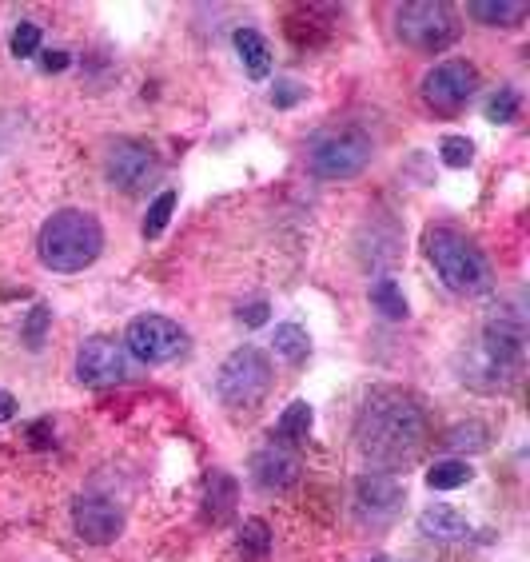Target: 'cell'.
<instances>
[{
    "mask_svg": "<svg viewBox=\"0 0 530 562\" xmlns=\"http://www.w3.org/2000/svg\"><path fill=\"white\" fill-rule=\"evenodd\" d=\"M427 411L403 387H375L355 419V447L359 455L379 467L383 475L407 467L427 447Z\"/></svg>",
    "mask_w": 530,
    "mask_h": 562,
    "instance_id": "6da1fadb",
    "label": "cell"
},
{
    "mask_svg": "<svg viewBox=\"0 0 530 562\" xmlns=\"http://www.w3.org/2000/svg\"><path fill=\"white\" fill-rule=\"evenodd\" d=\"M100 248H104V228L84 208L56 212L52 220H44L40 240H36L40 264L52 268V272H64V276L68 272H84L88 264H96Z\"/></svg>",
    "mask_w": 530,
    "mask_h": 562,
    "instance_id": "7a4b0ae2",
    "label": "cell"
},
{
    "mask_svg": "<svg viewBox=\"0 0 530 562\" xmlns=\"http://www.w3.org/2000/svg\"><path fill=\"white\" fill-rule=\"evenodd\" d=\"M427 256L439 272V280L459 295H479L491 287V264L487 256L455 228H431L427 232Z\"/></svg>",
    "mask_w": 530,
    "mask_h": 562,
    "instance_id": "3957f363",
    "label": "cell"
},
{
    "mask_svg": "<svg viewBox=\"0 0 530 562\" xmlns=\"http://www.w3.org/2000/svg\"><path fill=\"white\" fill-rule=\"evenodd\" d=\"M275 383V371H271V359L267 351L244 343L236 347L224 363H220V375H216V395L228 411H256L267 399Z\"/></svg>",
    "mask_w": 530,
    "mask_h": 562,
    "instance_id": "277c9868",
    "label": "cell"
},
{
    "mask_svg": "<svg viewBox=\"0 0 530 562\" xmlns=\"http://www.w3.org/2000/svg\"><path fill=\"white\" fill-rule=\"evenodd\" d=\"M371 136L359 128H327L307 144V168L319 180H351L371 164Z\"/></svg>",
    "mask_w": 530,
    "mask_h": 562,
    "instance_id": "5b68a950",
    "label": "cell"
},
{
    "mask_svg": "<svg viewBox=\"0 0 530 562\" xmlns=\"http://www.w3.org/2000/svg\"><path fill=\"white\" fill-rule=\"evenodd\" d=\"M395 32L415 52H443V48H451L459 40L463 24L451 12V4H443V0H415V4H403L395 12Z\"/></svg>",
    "mask_w": 530,
    "mask_h": 562,
    "instance_id": "8992f818",
    "label": "cell"
},
{
    "mask_svg": "<svg viewBox=\"0 0 530 562\" xmlns=\"http://www.w3.org/2000/svg\"><path fill=\"white\" fill-rule=\"evenodd\" d=\"M519 363H523V323H495L479 339V347L471 355L475 371H467V375L483 387H503L519 375Z\"/></svg>",
    "mask_w": 530,
    "mask_h": 562,
    "instance_id": "52a82bcc",
    "label": "cell"
},
{
    "mask_svg": "<svg viewBox=\"0 0 530 562\" xmlns=\"http://www.w3.org/2000/svg\"><path fill=\"white\" fill-rule=\"evenodd\" d=\"M124 347L140 363H172L188 351V331L168 315H136L124 331Z\"/></svg>",
    "mask_w": 530,
    "mask_h": 562,
    "instance_id": "ba28073f",
    "label": "cell"
},
{
    "mask_svg": "<svg viewBox=\"0 0 530 562\" xmlns=\"http://www.w3.org/2000/svg\"><path fill=\"white\" fill-rule=\"evenodd\" d=\"M475 88H479L475 64H467V60H443V64H435L423 76V88L419 92H423V104L435 116H455V112L467 108V100L475 96Z\"/></svg>",
    "mask_w": 530,
    "mask_h": 562,
    "instance_id": "9c48e42d",
    "label": "cell"
},
{
    "mask_svg": "<svg viewBox=\"0 0 530 562\" xmlns=\"http://www.w3.org/2000/svg\"><path fill=\"white\" fill-rule=\"evenodd\" d=\"M128 375H132V359L120 339L92 335L76 351V379L84 387H112V383H124Z\"/></svg>",
    "mask_w": 530,
    "mask_h": 562,
    "instance_id": "30bf717a",
    "label": "cell"
},
{
    "mask_svg": "<svg viewBox=\"0 0 530 562\" xmlns=\"http://www.w3.org/2000/svg\"><path fill=\"white\" fill-rule=\"evenodd\" d=\"M104 172H108V184L120 188V192H144L156 172H160V160L148 144L140 140H116L104 156Z\"/></svg>",
    "mask_w": 530,
    "mask_h": 562,
    "instance_id": "8fae6325",
    "label": "cell"
},
{
    "mask_svg": "<svg viewBox=\"0 0 530 562\" xmlns=\"http://www.w3.org/2000/svg\"><path fill=\"white\" fill-rule=\"evenodd\" d=\"M403 511V483L395 475H363L355 483V515L359 523H371V527H387L395 523V515Z\"/></svg>",
    "mask_w": 530,
    "mask_h": 562,
    "instance_id": "7c38bea8",
    "label": "cell"
},
{
    "mask_svg": "<svg viewBox=\"0 0 530 562\" xmlns=\"http://www.w3.org/2000/svg\"><path fill=\"white\" fill-rule=\"evenodd\" d=\"M72 527H76V535H80L84 543H92V547H108V543L120 539V531H124V515H120L116 503L96 499V495H84V499L72 503Z\"/></svg>",
    "mask_w": 530,
    "mask_h": 562,
    "instance_id": "4fadbf2b",
    "label": "cell"
},
{
    "mask_svg": "<svg viewBox=\"0 0 530 562\" xmlns=\"http://www.w3.org/2000/svg\"><path fill=\"white\" fill-rule=\"evenodd\" d=\"M299 475H303V463H299V455L295 451H287V447H264L256 459H252V479H256V487H264V491H287L291 483H299Z\"/></svg>",
    "mask_w": 530,
    "mask_h": 562,
    "instance_id": "5bb4252c",
    "label": "cell"
},
{
    "mask_svg": "<svg viewBox=\"0 0 530 562\" xmlns=\"http://www.w3.org/2000/svg\"><path fill=\"white\" fill-rule=\"evenodd\" d=\"M419 531H423L427 539H439V543H459V539L471 535V523H467L455 507L435 503V507H427V511L419 515Z\"/></svg>",
    "mask_w": 530,
    "mask_h": 562,
    "instance_id": "9a60e30c",
    "label": "cell"
},
{
    "mask_svg": "<svg viewBox=\"0 0 530 562\" xmlns=\"http://www.w3.org/2000/svg\"><path fill=\"white\" fill-rule=\"evenodd\" d=\"M232 40H236V52H240L248 76H252V80H264L267 72H271V48H267L264 36H260L256 28H236Z\"/></svg>",
    "mask_w": 530,
    "mask_h": 562,
    "instance_id": "2e32d148",
    "label": "cell"
},
{
    "mask_svg": "<svg viewBox=\"0 0 530 562\" xmlns=\"http://www.w3.org/2000/svg\"><path fill=\"white\" fill-rule=\"evenodd\" d=\"M236 495H240L236 479L224 475V471H216V475L208 479V507H204V519H212V523H228V519L236 515Z\"/></svg>",
    "mask_w": 530,
    "mask_h": 562,
    "instance_id": "e0dca14e",
    "label": "cell"
},
{
    "mask_svg": "<svg viewBox=\"0 0 530 562\" xmlns=\"http://www.w3.org/2000/svg\"><path fill=\"white\" fill-rule=\"evenodd\" d=\"M471 16L483 24H519L527 16V4L523 0H475Z\"/></svg>",
    "mask_w": 530,
    "mask_h": 562,
    "instance_id": "ac0fdd59",
    "label": "cell"
},
{
    "mask_svg": "<svg viewBox=\"0 0 530 562\" xmlns=\"http://www.w3.org/2000/svg\"><path fill=\"white\" fill-rule=\"evenodd\" d=\"M471 475H475V467H467L463 459H443L427 471V487L431 491H455V487L471 483Z\"/></svg>",
    "mask_w": 530,
    "mask_h": 562,
    "instance_id": "d6986e66",
    "label": "cell"
},
{
    "mask_svg": "<svg viewBox=\"0 0 530 562\" xmlns=\"http://www.w3.org/2000/svg\"><path fill=\"white\" fill-rule=\"evenodd\" d=\"M371 303L387 315V319H407V299H403V287L391 280V276H383V280L371 283Z\"/></svg>",
    "mask_w": 530,
    "mask_h": 562,
    "instance_id": "ffe728a7",
    "label": "cell"
},
{
    "mask_svg": "<svg viewBox=\"0 0 530 562\" xmlns=\"http://www.w3.org/2000/svg\"><path fill=\"white\" fill-rule=\"evenodd\" d=\"M275 351H279L287 363H303L307 351H311V339H307V331H303L299 323H279V327H275Z\"/></svg>",
    "mask_w": 530,
    "mask_h": 562,
    "instance_id": "44dd1931",
    "label": "cell"
},
{
    "mask_svg": "<svg viewBox=\"0 0 530 562\" xmlns=\"http://www.w3.org/2000/svg\"><path fill=\"white\" fill-rule=\"evenodd\" d=\"M267 551H271V531H267V523L264 519H248V523L240 527V559L260 562V559H267Z\"/></svg>",
    "mask_w": 530,
    "mask_h": 562,
    "instance_id": "7402d4cb",
    "label": "cell"
},
{
    "mask_svg": "<svg viewBox=\"0 0 530 562\" xmlns=\"http://www.w3.org/2000/svg\"><path fill=\"white\" fill-rule=\"evenodd\" d=\"M311 423H315V411H311V403H303V399H295L283 415H279V435L287 439V443H299L307 431H311Z\"/></svg>",
    "mask_w": 530,
    "mask_h": 562,
    "instance_id": "603a6c76",
    "label": "cell"
},
{
    "mask_svg": "<svg viewBox=\"0 0 530 562\" xmlns=\"http://www.w3.org/2000/svg\"><path fill=\"white\" fill-rule=\"evenodd\" d=\"M172 212H176V192H160V196L148 204V216H144V240H156V236L168 228Z\"/></svg>",
    "mask_w": 530,
    "mask_h": 562,
    "instance_id": "cb8c5ba5",
    "label": "cell"
},
{
    "mask_svg": "<svg viewBox=\"0 0 530 562\" xmlns=\"http://www.w3.org/2000/svg\"><path fill=\"white\" fill-rule=\"evenodd\" d=\"M451 451H483L487 447V427L483 423H459V427H451L447 431V439H443Z\"/></svg>",
    "mask_w": 530,
    "mask_h": 562,
    "instance_id": "d4e9b609",
    "label": "cell"
},
{
    "mask_svg": "<svg viewBox=\"0 0 530 562\" xmlns=\"http://www.w3.org/2000/svg\"><path fill=\"white\" fill-rule=\"evenodd\" d=\"M515 116H519V92H515V88H503V92H495V96L487 100V120L511 124Z\"/></svg>",
    "mask_w": 530,
    "mask_h": 562,
    "instance_id": "484cf974",
    "label": "cell"
},
{
    "mask_svg": "<svg viewBox=\"0 0 530 562\" xmlns=\"http://www.w3.org/2000/svg\"><path fill=\"white\" fill-rule=\"evenodd\" d=\"M439 156H443L447 168H467V164L475 160V144H471L467 136H447V140L439 144Z\"/></svg>",
    "mask_w": 530,
    "mask_h": 562,
    "instance_id": "4316f807",
    "label": "cell"
},
{
    "mask_svg": "<svg viewBox=\"0 0 530 562\" xmlns=\"http://www.w3.org/2000/svg\"><path fill=\"white\" fill-rule=\"evenodd\" d=\"M40 52V28L32 24V20H20L16 24V32H12V56H36Z\"/></svg>",
    "mask_w": 530,
    "mask_h": 562,
    "instance_id": "83f0119b",
    "label": "cell"
},
{
    "mask_svg": "<svg viewBox=\"0 0 530 562\" xmlns=\"http://www.w3.org/2000/svg\"><path fill=\"white\" fill-rule=\"evenodd\" d=\"M48 319H52V311H48V303H36L32 307V315H28V323H24V343L36 351L40 343H44V331H48Z\"/></svg>",
    "mask_w": 530,
    "mask_h": 562,
    "instance_id": "f1b7e54d",
    "label": "cell"
},
{
    "mask_svg": "<svg viewBox=\"0 0 530 562\" xmlns=\"http://www.w3.org/2000/svg\"><path fill=\"white\" fill-rule=\"evenodd\" d=\"M240 323H248V327H260V323H267V303L264 299L244 303V307H240Z\"/></svg>",
    "mask_w": 530,
    "mask_h": 562,
    "instance_id": "f546056e",
    "label": "cell"
},
{
    "mask_svg": "<svg viewBox=\"0 0 530 562\" xmlns=\"http://www.w3.org/2000/svg\"><path fill=\"white\" fill-rule=\"evenodd\" d=\"M299 96H303V88H295V84H291V80H283V84H279V88H275V92H271V100H275V104H279V108H287V104H295V100H299Z\"/></svg>",
    "mask_w": 530,
    "mask_h": 562,
    "instance_id": "4dcf8cb0",
    "label": "cell"
},
{
    "mask_svg": "<svg viewBox=\"0 0 530 562\" xmlns=\"http://www.w3.org/2000/svg\"><path fill=\"white\" fill-rule=\"evenodd\" d=\"M40 64H44V72H60V68L68 64V52H44Z\"/></svg>",
    "mask_w": 530,
    "mask_h": 562,
    "instance_id": "1f68e13d",
    "label": "cell"
},
{
    "mask_svg": "<svg viewBox=\"0 0 530 562\" xmlns=\"http://www.w3.org/2000/svg\"><path fill=\"white\" fill-rule=\"evenodd\" d=\"M12 415H16V399L8 391H0V423H8Z\"/></svg>",
    "mask_w": 530,
    "mask_h": 562,
    "instance_id": "d6a6232c",
    "label": "cell"
}]
</instances>
